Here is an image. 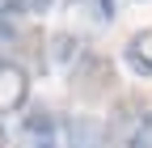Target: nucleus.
<instances>
[{"mask_svg": "<svg viewBox=\"0 0 152 148\" xmlns=\"http://www.w3.org/2000/svg\"><path fill=\"white\" fill-rule=\"evenodd\" d=\"M17 4H21V13H26V17H42V13H51L55 0H17Z\"/></svg>", "mask_w": 152, "mask_h": 148, "instance_id": "9", "label": "nucleus"}, {"mask_svg": "<svg viewBox=\"0 0 152 148\" xmlns=\"http://www.w3.org/2000/svg\"><path fill=\"white\" fill-rule=\"evenodd\" d=\"M68 85L80 102H106L114 93V59L102 51H85L68 68Z\"/></svg>", "mask_w": 152, "mask_h": 148, "instance_id": "1", "label": "nucleus"}, {"mask_svg": "<svg viewBox=\"0 0 152 148\" xmlns=\"http://www.w3.org/2000/svg\"><path fill=\"white\" fill-rule=\"evenodd\" d=\"M80 47H85V42L76 38V34H68V30H64V34H55V38H51V59H55V64H68V68H72V64L85 55Z\"/></svg>", "mask_w": 152, "mask_h": 148, "instance_id": "7", "label": "nucleus"}, {"mask_svg": "<svg viewBox=\"0 0 152 148\" xmlns=\"http://www.w3.org/2000/svg\"><path fill=\"white\" fill-rule=\"evenodd\" d=\"M123 59L135 76H152V26L148 30H135L123 47Z\"/></svg>", "mask_w": 152, "mask_h": 148, "instance_id": "6", "label": "nucleus"}, {"mask_svg": "<svg viewBox=\"0 0 152 148\" xmlns=\"http://www.w3.org/2000/svg\"><path fill=\"white\" fill-rule=\"evenodd\" d=\"M114 127L127 136V148H152V114H144V102L140 97H123L118 106H114L110 131Z\"/></svg>", "mask_w": 152, "mask_h": 148, "instance_id": "3", "label": "nucleus"}, {"mask_svg": "<svg viewBox=\"0 0 152 148\" xmlns=\"http://www.w3.org/2000/svg\"><path fill=\"white\" fill-rule=\"evenodd\" d=\"M0 148H4V127H0Z\"/></svg>", "mask_w": 152, "mask_h": 148, "instance_id": "10", "label": "nucleus"}, {"mask_svg": "<svg viewBox=\"0 0 152 148\" xmlns=\"http://www.w3.org/2000/svg\"><path fill=\"white\" fill-rule=\"evenodd\" d=\"M21 4L17 0H0V38H9V42H17L21 38Z\"/></svg>", "mask_w": 152, "mask_h": 148, "instance_id": "8", "label": "nucleus"}, {"mask_svg": "<svg viewBox=\"0 0 152 148\" xmlns=\"http://www.w3.org/2000/svg\"><path fill=\"white\" fill-rule=\"evenodd\" d=\"M64 21L76 38H97L114 26V0H64Z\"/></svg>", "mask_w": 152, "mask_h": 148, "instance_id": "2", "label": "nucleus"}, {"mask_svg": "<svg viewBox=\"0 0 152 148\" xmlns=\"http://www.w3.org/2000/svg\"><path fill=\"white\" fill-rule=\"evenodd\" d=\"M30 97V72L17 59H0V114L21 110Z\"/></svg>", "mask_w": 152, "mask_h": 148, "instance_id": "5", "label": "nucleus"}, {"mask_svg": "<svg viewBox=\"0 0 152 148\" xmlns=\"http://www.w3.org/2000/svg\"><path fill=\"white\" fill-rule=\"evenodd\" d=\"M64 144L68 148H110L114 144V131H110V123H102V119L72 114L64 123Z\"/></svg>", "mask_w": 152, "mask_h": 148, "instance_id": "4", "label": "nucleus"}]
</instances>
